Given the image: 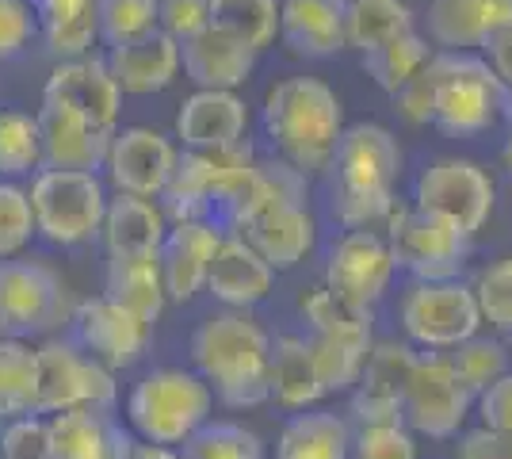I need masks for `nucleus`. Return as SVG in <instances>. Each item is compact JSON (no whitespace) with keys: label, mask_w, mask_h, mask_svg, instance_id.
Masks as SVG:
<instances>
[{"label":"nucleus","mask_w":512,"mask_h":459,"mask_svg":"<svg viewBox=\"0 0 512 459\" xmlns=\"http://www.w3.org/2000/svg\"><path fill=\"white\" fill-rule=\"evenodd\" d=\"M43 100L50 104H65L77 115L92 119L96 127L104 131H115L119 123V108H123V92L115 85L111 69L100 58H69V62H58V69L46 77L43 85Z\"/></svg>","instance_id":"obj_19"},{"label":"nucleus","mask_w":512,"mask_h":459,"mask_svg":"<svg viewBox=\"0 0 512 459\" xmlns=\"http://www.w3.org/2000/svg\"><path fill=\"white\" fill-rule=\"evenodd\" d=\"M222 238H226V230L211 219L169 222L165 245L157 253L161 272H165V287H169V303H192L207 287V272H211V261Z\"/></svg>","instance_id":"obj_18"},{"label":"nucleus","mask_w":512,"mask_h":459,"mask_svg":"<svg viewBox=\"0 0 512 459\" xmlns=\"http://www.w3.org/2000/svg\"><path fill=\"white\" fill-rule=\"evenodd\" d=\"M69 291L54 268L39 261H0V337H35L73 322Z\"/></svg>","instance_id":"obj_12"},{"label":"nucleus","mask_w":512,"mask_h":459,"mask_svg":"<svg viewBox=\"0 0 512 459\" xmlns=\"http://www.w3.org/2000/svg\"><path fill=\"white\" fill-rule=\"evenodd\" d=\"M115 459H184L180 448H169V444H153V440L130 437V433H115Z\"/></svg>","instance_id":"obj_53"},{"label":"nucleus","mask_w":512,"mask_h":459,"mask_svg":"<svg viewBox=\"0 0 512 459\" xmlns=\"http://www.w3.org/2000/svg\"><path fill=\"white\" fill-rule=\"evenodd\" d=\"M264 134L279 161L325 173L344 134V104L318 77H287L264 100Z\"/></svg>","instance_id":"obj_3"},{"label":"nucleus","mask_w":512,"mask_h":459,"mask_svg":"<svg viewBox=\"0 0 512 459\" xmlns=\"http://www.w3.org/2000/svg\"><path fill=\"white\" fill-rule=\"evenodd\" d=\"M501 119L509 123V131H512V85H505V96H501Z\"/></svg>","instance_id":"obj_54"},{"label":"nucleus","mask_w":512,"mask_h":459,"mask_svg":"<svg viewBox=\"0 0 512 459\" xmlns=\"http://www.w3.org/2000/svg\"><path fill=\"white\" fill-rule=\"evenodd\" d=\"M35 238V215H31V196L20 184L0 176V261L20 257Z\"/></svg>","instance_id":"obj_44"},{"label":"nucleus","mask_w":512,"mask_h":459,"mask_svg":"<svg viewBox=\"0 0 512 459\" xmlns=\"http://www.w3.org/2000/svg\"><path fill=\"white\" fill-rule=\"evenodd\" d=\"M192 364L211 387L214 402L230 410H256L268 402L272 337L245 310L207 314L192 333Z\"/></svg>","instance_id":"obj_2"},{"label":"nucleus","mask_w":512,"mask_h":459,"mask_svg":"<svg viewBox=\"0 0 512 459\" xmlns=\"http://www.w3.org/2000/svg\"><path fill=\"white\" fill-rule=\"evenodd\" d=\"M214 414V394L199 372L153 368L127 394V421L134 437L180 448Z\"/></svg>","instance_id":"obj_5"},{"label":"nucleus","mask_w":512,"mask_h":459,"mask_svg":"<svg viewBox=\"0 0 512 459\" xmlns=\"http://www.w3.org/2000/svg\"><path fill=\"white\" fill-rule=\"evenodd\" d=\"M348 459H417V433L406 421L390 425H360L352 433Z\"/></svg>","instance_id":"obj_46"},{"label":"nucleus","mask_w":512,"mask_h":459,"mask_svg":"<svg viewBox=\"0 0 512 459\" xmlns=\"http://www.w3.org/2000/svg\"><path fill=\"white\" fill-rule=\"evenodd\" d=\"M329 211L344 230H375L394 211L402 146L379 123L344 127L329 161Z\"/></svg>","instance_id":"obj_1"},{"label":"nucleus","mask_w":512,"mask_h":459,"mask_svg":"<svg viewBox=\"0 0 512 459\" xmlns=\"http://www.w3.org/2000/svg\"><path fill=\"white\" fill-rule=\"evenodd\" d=\"M31 215H35V234L50 245H85L100 238V226L107 215V188L96 173L85 169H39L31 188Z\"/></svg>","instance_id":"obj_7"},{"label":"nucleus","mask_w":512,"mask_h":459,"mask_svg":"<svg viewBox=\"0 0 512 459\" xmlns=\"http://www.w3.org/2000/svg\"><path fill=\"white\" fill-rule=\"evenodd\" d=\"M474 414V394L459 379L448 352H417L402 398V421L417 437L451 440Z\"/></svg>","instance_id":"obj_10"},{"label":"nucleus","mask_w":512,"mask_h":459,"mask_svg":"<svg viewBox=\"0 0 512 459\" xmlns=\"http://www.w3.org/2000/svg\"><path fill=\"white\" fill-rule=\"evenodd\" d=\"M211 23L260 54L279 35V0H211Z\"/></svg>","instance_id":"obj_38"},{"label":"nucleus","mask_w":512,"mask_h":459,"mask_svg":"<svg viewBox=\"0 0 512 459\" xmlns=\"http://www.w3.org/2000/svg\"><path fill=\"white\" fill-rule=\"evenodd\" d=\"M325 398V383L314 364V352L306 337L279 333L272 341V360H268V402L283 410H310Z\"/></svg>","instance_id":"obj_29"},{"label":"nucleus","mask_w":512,"mask_h":459,"mask_svg":"<svg viewBox=\"0 0 512 459\" xmlns=\"http://www.w3.org/2000/svg\"><path fill=\"white\" fill-rule=\"evenodd\" d=\"M432 81V127L451 138H474L501 119L505 81L490 69L486 58L470 50H440L428 62Z\"/></svg>","instance_id":"obj_6"},{"label":"nucleus","mask_w":512,"mask_h":459,"mask_svg":"<svg viewBox=\"0 0 512 459\" xmlns=\"http://www.w3.org/2000/svg\"><path fill=\"white\" fill-rule=\"evenodd\" d=\"M43 165L39 119L23 111H0V176H27Z\"/></svg>","instance_id":"obj_42"},{"label":"nucleus","mask_w":512,"mask_h":459,"mask_svg":"<svg viewBox=\"0 0 512 459\" xmlns=\"http://www.w3.org/2000/svg\"><path fill=\"white\" fill-rule=\"evenodd\" d=\"M119 398L115 372L92 360L77 341H46L39 345V414L62 410H96L111 414Z\"/></svg>","instance_id":"obj_11"},{"label":"nucleus","mask_w":512,"mask_h":459,"mask_svg":"<svg viewBox=\"0 0 512 459\" xmlns=\"http://www.w3.org/2000/svg\"><path fill=\"white\" fill-rule=\"evenodd\" d=\"M107 69L123 96H153L165 92L180 73V43L169 31H150L134 43L111 46L107 50Z\"/></svg>","instance_id":"obj_24"},{"label":"nucleus","mask_w":512,"mask_h":459,"mask_svg":"<svg viewBox=\"0 0 512 459\" xmlns=\"http://www.w3.org/2000/svg\"><path fill=\"white\" fill-rule=\"evenodd\" d=\"M50 452L54 459H115V425L111 414L96 410H62L50 414Z\"/></svg>","instance_id":"obj_34"},{"label":"nucleus","mask_w":512,"mask_h":459,"mask_svg":"<svg viewBox=\"0 0 512 459\" xmlns=\"http://www.w3.org/2000/svg\"><path fill=\"white\" fill-rule=\"evenodd\" d=\"M398 322L409 345L425 352H451L482 329L474 287L463 280H413L398 303Z\"/></svg>","instance_id":"obj_8"},{"label":"nucleus","mask_w":512,"mask_h":459,"mask_svg":"<svg viewBox=\"0 0 512 459\" xmlns=\"http://www.w3.org/2000/svg\"><path fill=\"white\" fill-rule=\"evenodd\" d=\"M306 345L314 352V364L321 372L325 394H344L356 387L367 352L375 337H352V333H306Z\"/></svg>","instance_id":"obj_37"},{"label":"nucleus","mask_w":512,"mask_h":459,"mask_svg":"<svg viewBox=\"0 0 512 459\" xmlns=\"http://www.w3.org/2000/svg\"><path fill=\"white\" fill-rule=\"evenodd\" d=\"M348 0H279V39L299 58H333L344 46Z\"/></svg>","instance_id":"obj_27"},{"label":"nucleus","mask_w":512,"mask_h":459,"mask_svg":"<svg viewBox=\"0 0 512 459\" xmlns=\"http://www.w3.org/2000/svg\"><path fill=\"white\" fill-rule=\"evenodd\" d=\"M241 238L249 241L276 272H287L314 253L318 222L310 215L306 199H287V203H276L272 211H264L260 219L249 222L241 230Z\"/></svg>","instance_id":"obj_25"},{"label":"nucleus","mask_w":512,"mask_h":459,"mask_svg":"<svg viewBox=\"0 0 512 459\" xmlns=\"http://www.w3.org/2000/svg\"><path fill=\"white\" fill-rule=\"evenodd\" d=\"M272 284H276V268L264 261L241 234L226 230L203 291L226 310H249V306L264 303L272 295Z\"/></svg>","instance_id":"obj_21"},{"label":"nucleus","mask_w":512,"mask_h":459,"mask_svg":"<svg viewBox=\"0 0 512 459\" xmlns=\"http://www.w3.org/2000/svg\"><path fill=\"white\" fill-rule=\"evenodd\" d=\"M180 66L195 88H241L256 69V50L241 39L226 35L222 27L207 23L192 39L180 43Z\"/></svg>","instance_id":"obj_23"},{"label":"nucleus","mask_w":512,"mask_h":459,"mask_svg":"<svg viewBox=\"0 0 512 459\" xmlns=\"http://www.w3.org/2000/svg\"><path fill=\"white\" fill-rule=\"evenodd\" d=\"M432 54H436V50L428 46L425 35L406 31V35H398V39H390V43L367 50V54H363V69H367V77L383 88L386 96H398V92L432 62Z\"/></svg>","instance_id":"obj_36"},{"label":"nucleus","mask_w":512,"mask_h":459,"mask_svg":"<svg viewBox=\"0 0 512 459\" xmlns=\"http://www.w3.org/2000/svg\"><path fill=\"white\" fill-rule=\"evenodd\" d=\"M73 333H77V345L92 360H100L111 372H123V368H134L146 356L153 326L123 303H115L111 295H96V299L77 303Z\"/></svg>","instance_id":"obj_14"},{"label":"nucleus","mask_w":512,"mask_h":459,"mask_svg":"<svg viewBox=\"0 0 512 459\" xmlns=\"http://www.w3.org/2000/svg\"><path fill=\"white\" fill-rule=\"evenodd\" d=\"M451 364H455V372L459 379L470 387V394L478 398V394L490 387L493 379H501L509 368V345L505 341H493V337H482V333H474L470 341H463L459 349H451Z\"/></svg>","instance_id":"obj_43"},{"label":"nucleus","mask_w":512,"mask_h":459,"mask_svg":"<svg viewBox=\"0 0 512 459\" xmlns=\"http://www.w3.org/2000/svg\"><path fill=\"white\" fill-rule=\"evenodd\" d=\"M39 35V23L27 0H0V62L23 54V46Z\"/></svg>","instance_id":"obj_48"},{"label":"nucleus","mask_w":512,"mask_h":459,"mask_svg":"<svg viewBox=\"0 0 512 459\" xmlns=\"http://www.w3.org/2000/svg\"><path fill=\"white\" fill-rule=\"evenodd\" d=\"M157 20H161V31L184 43L211 23V0H157Z\"/></svg>","instance_id":"obj_49"},{"label":"nucleus","mask_w":512,"mask_h":459,"mask_svg":"<svg viewBox=\"0 0 512 459\" xmlns=\"http://www.w3.org/2000/svg\"><path fill=\"white\" fill-rule=\"evenodd\" d=\"M455 459H512V437L497 433L490 425L467 429L455 444Z\"/></svg>","instance_id":"obj_51"},{"label":"nucleus","mask_w":512,"mask_h":459,"mask_svg":"<svg viewBox=\"0 0 512 459\" xmlns=\"http://www.w3.org/2000/svg\"><path fill=\"white\" fill-rule=\"evenodd\" d=\"M176 157H180L176 146L161 131L123 127V131L111 134L104 169L115 192L161 199L165 184L172 180V169H176Z\"/></svg>","instance_id":"obj_16"},{"label":"nucleus","mask_w":512,"mask_h":459,"mask_svg":"<svg viewBox=\"0 0 512 459\" xmlns=\"http://www.w3.org/2000/svg\"><path fill=\"white\" fill-rule=\"evenodd\" d=\"M165 234L169 219L157 199L127 196V192H115L107 199V215L100 226L107 257H157Z\"/></svg>","instance_id":"obj_26"},{"label":"nucleus","mask_w":512,"mask_h":459,"mask_svg":"<svg viewBox=\"0 0 512 459\" xmlns=\"http://www.w3.org/2000/svg\"><path fill=\"white\" fill-rule=\"evenodd\" d=\"M104 295L134 310L138 318H146L150 326H157L165 306H169L161 261L157 257H107Z\"/></svg>","instance_id":"obj_31"},{"label":"nucleus","mask_w":512,"mask_h":459,"mask_svg":"<svg viewBox=\"0 0 512 459\" xmlns=\"http://www.w3.org/2000/svg\"><path fill=\"white\" fill-rule=\"evenodd\" d=\"M512 23V0H432L428 43L440 50H478L497 27Z\"/></svg>","instance_id":"obj_28"},{"label":"nucleus","mask_w":512,"mask_h":459,"mask_svg":"<svg viewBox=\"0 0 512 459\" xmlns=\"http://www.w3.org/2000/svg\"><path fill=\"white\" fill-rule=\"evenodd\" d=\"M249 111L237 92L226 88H199L176 111V138L184 150H226L245 142Z\"/></svg>","instance_id":"obj_22"},{"label":"nucleus","mask_w":512,"mask_h":459,"mask_svg":"<svg viewBox=\"0 0 512 459\" xmlns=\"http://www.w3.org/2000/svg\"><path fill=\"white\" fill-rule=\"evenodd\" d=\"M157 27V0H96V31L107 50L134 43Z\"/></svg>","instance_id":"obj_41"},{"label":"nucleus","mask_w":512,"mask_h":459,"mask_svg":"<svg viewBox=\"0 0 512 459\" xmlns=\"http://www.w3.org/2000/svg\"><path fill=\"white\" fill-rule=\"evenodd\" d=\"M413 360H417L413 345H398V341L371 345L367 364H363L360 379L352 387V417H356V425L402 421V398H406Z\"/></svg>","instance_id":"obj_17"},{"label":"nucleus","mask_w":512,"mask_h":459,"mask_svg":"<svg viewBox=\"0 0 512 459\" xmlns=\"http://www.w3.org/2000/svg\"><path fill=\"white\" fill-rule=\"evenodd\" d=\"M386 241L394 264L413 280H459L470 257V234L413 203H394L386 215Z\"/></svg>","instance_id":"obj_9"},{"label":"nucleus","mask_w":512,"mask_h":459,"mask_svg":"<svg viewBox=\"0 0 512 459\" xmlns=\"http://www.w3.org/2000/svg\"><path fill=\"white\" fill-rule=\"evenodd\" d=\"M474 414L482 417V425L512 437V372L493 379L490 387L474 398Z\"/></svg>","instance_id":"obj_50"},{"label":"nucleus","mask_w":512,"mask_h":459,"mask_svg":"<svg viewBox=\"0 0 512 459\" xmlns=\"http://www.w3.org/2000/svg\"><path fill=\"white\" fill-rule=\"evenodd\" d=\"M406 31H413V8L406 0H348L344 46L367 54Z\"/></svg>","instance_id":"obj_35"},{"label":"nucleus","mask_w":512,"mask_h":459,"mask_svg":"<svg viewBox=\"0 0 512 459\" xmlns=\"http://www.w3.org/2000/svg\"><path fill=\"white\" fill-rule=\"evenodd\" d=\"M505 173H509V180H512V138H509V146H505Z\"/></svg>","instance_id":"obj_55"},{"label":"nucleus","mask_w":512,"mask_h":459,"mask_svg":"<svg viewBox=\"0 0 512 459\" xmlns=\"http://www.w3.org/2000/svg\"><path fill=\"white\" fill-rule=\"evenodd\" d=\"M39 35H43L46 50L69 62V58H85L92 43L100 39L96 31V0H27Z\"/></svg>","instance_id":"obj_32"},{"label":"nucleus","mask_w":512,"mask_h":459,"mask_svg":"<svg viewBox=\"0 0 512 459\" xmlns=\"http://www.w3.org/2000/svg\"><path fill=\"white\" fill-rule=\"evenodd\" d=\"M482 54H486V62H490V69L505 81V85H512V23H505V27H497L486 43L478 46Z\"/></svg>","instance_id":"obj_52"},{"label":"nucleus","mask_w":512,"mask_h":459,"mask_svg":"<svg viewBox=\"0 0 512 459\" xmlns=\"http://www.w3.org/2000/svg\"><path fill=\"white\" fill-rule=\"evenodd\" d=\"M39 414V349L27 337H0V425Z\"/></svg>","instance_id":"obj_33"},{"label":"nucleus","mask_w":512,"mask_h":459,"mask_svg":"<svg viewBox=\"0 0 512 459\" xmlns=\"http://www.w3.org/2000/svg\"><path fill=\"white\" fill-rule=\"evenodd\" d=\"M352 425L333 410H295L283 421L276 440V459H348Z\"/></svg>","instance_id":"obj_30"},{"label":"nucleus","mask_w":512,"mask_h":459,"mask_svg":"<svg viewBox=\"0 0 512 459\" xmlns=\"http://www.w3.org/2000/svg\"><path fill=\"white\" fill-rule=\"evenodd\" d=\"M299 314L306 322V333H352L371 337V306H360L337 295L333 287H310L299 299Z\"/></svg>","instance_id":"obj_39"},{"label":"nucleus","mask_w":512,"mask_h":459,"mask_svg":"<svg viewBox=\"0 0 512 459\" xmlns=\"http://www.w3.org/2000/svg\"><path fill=\"white\" fill-rule=\"evenodd\" d=\"M35 119H39V142H43L46 169H85V173L104 169L107 146H111L115 131H104L92 119L77 115L73 108L50 104V100H43Z\"/></svg>","instance_id":"obj_20"},{"label":"nucleus","mask_w":512,"mask_h":459,"mask_svg":"<svg viewBox=\"0 0 512 459\" xmlns=\"http://www.w3.org/2000/svg\"><path fill=\"white\" fill-rule=\"evenodd\" d=\"M413 207L440 215L463 234H478L493 215V180L482 165L463 157H440L421 169L413 184Z\"/></svg>","instance_id":"obj_13"},{"label":"nucleus","mask_w":512,"mask_h":459,"mask_svg":"<svg viewBox=\"0 0 512 459\" xmlns=\"http://www.w3.org/2000/svg\"><path fill=\"white\" fill-rule=\"evenodd\" d=\"M256 157L249 142H237L226 150H184L176 157L172 180L161 192V207L169 222L211 219L226 230L237 199L245 196L253 180Z\"/></svg>","instance_id":"obj_4"},{"label":"nucleus","mask_w":512,"mask_h":459,"mask_svg":"<svg viewBox=\"0 0 512 459\" xmlns=\"http://www.w3.org/2000/svg\"><path fill=\"white\" fill-rule=\"evenodd\" d=\"M474 299L482 310V326H493L497 333L512 329V257H501L497 264L482 268L474 280Z\"/></svg>","instance_id":"obj_45"},{"label":"nucleus","mask_w":512,"mask_h":459,"mask_svg":"<svg viewBox=\"0 0 512 459\" xmlns=\"http://www.w3.org/2000/svg\"><path fill=\"white\" fill-rule=\"evenodd\" d=\"M0 459H54V452H50V425L39 414L4 421V429H0Z\"/></svg>","instance_id":"obj_47"},{"label":"nucleus","mask_w":512,"mask_h":459,"mask_svg":"<svg viewBox=\"0 0 512 459\" xmlns=\"http://www.w3.org/2000/svg\"><path fill=\"white\" fill-rule=\"evenodd\" d=\"M505 337H509V345H512V329H509V333H505Z\"/></svg>","instance_id":"obj_56"},{"label":"nucleus","mask_w":512,"mask_h":459,"mask_svg":"<svg viewBox=\"0 0 512 459\" xmlns=\"http://www.w3.org/2000/svg\"><path fill=\"white\" fill-rule=\"evenodd\" d=\"M184 459H268L264 440L237 421H207L192 440L180 444Z\"/></svg>","instance_id":"obj_40"},{"label":"nucleus","mask_w":512,"mask_h":459,"mask_svg":"<svg viewBox=\"0 0 512 459\" xmlns=\"http://www.w3.org/2000/svg\"><path fill=\"white\" fill-rule=\"evenodd\" d=\"M398 264L390 253V241L375 230H344L333 241L329 261H325V280L321 284L333 287L337 295L352 299L360 306H375L390 291Z\"/></svg>","instance_id":"obj_15"}]
</instances>
